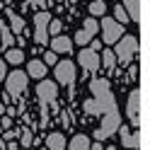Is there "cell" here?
<instances>
[{
  "label": "cell",
  "mask_w": 150,
  "mask_h": 150,
  "mask_svg": "<svg viewBox=\"0 0 150 150\" xmlns=\"http://www.w3.org/2000/svg\"><path fill=\"white\" fill-rule=\"evenodd\" d=\"M140 51V39L133 34H128V36H121V39L116 41L114 46V56H116V63L121 65H128V63H133L136 61V56Z\"/></svg>",
  "instance_id": "cell-1"
},
{
  "label": "cell",
  "mask_w": 150,
  "mask_h": 150,
  "mask_svg": "<svg viewBox=\"0 0 150 150\" xmlns=\"http://www.w3.org/2000/svg\"><path fill=\"white\" fill-rule=\"evenodd\" d=\"M116 109V99L111 92H104V95H97L92 99H85V114L87 116H104L107 111Z\"/></svg>",
  "instance_id": "cell-2"
},
{
  "label": "cell",
  "mask_w": 150,
  "mask_h": 150,
  "mask_svg": "<svg viewBox=\"0 0 150 150\" xmlns=\"http://www.w3.org/2000/svg\"><path fill=\"white\" fill-rule=\"evenodd\" d=\"M36 99H39V104H46L53 114H58V85H56L53 80H41L39 85H36Z\"/></svg>",
  "instance_id": "cell-3"
},
{
  "label": "cell",
  "mask_w": 150,
  "mask_h": 150,
  "mask_svg": "<svg viewBox=\"0 0 150 150\" xmlns=\"http://www.w3.org/2000/svg\"><path fill=\"white\" fill-rule=\"evenodd\" d=\"M53 73H56V85H63L68 87V95L73 97L75 95V80H78V75H75V63L73 61H58L53 65Z\"/></svg>",
  "instance_id": "cell-4"
},
{
  "label": "cell",
  "mask_w": 150,
  "mask_h": 150,
  "mask_svg": "<svg viewBox=\"0 0 150 150\" xmlns=\"http://www.w3.org/2000/svg\"><path fill=\"white\" fill-rule=\"evenodd\" d=\"M27 85H29V75H27L24 70H20V68L12 70L10 75H5V92L12 99L22 97L24 92H27Z\"/></svg>",
  "instance_id": "cell-5"
},
{
  "label": "cell",
  "mask_w": 150,
  "mask_h": 150,
  "mask_svg": "<svg viewBox=\"0 0 150 150\" xmlns=\"http://www.w3.org/2000/svg\"><path fill=\"white\" fill-rule=\"evenodd\" d=\"M102 44H107V46H114L121 36H124V24H119L114 17H102Z\"/></svg>",
  "instance_id": "cell-6"
},
{
  "label": "cell",
  "mask_w": 150,
  "mask_h": 150,
  "mask_svg": "<svg viewBox=\"0 0 150 150\" xmlns=\"http://www.w3.org/2000/svg\"><path fill=\"white\" fill-rule=\"evenodd\" d=\"M121 126V114H119V109L114 111H107L104 119H102V126L95 131V140H104V138H111L119 131Z\"/></svg>",
  "instance_id": "cell-7"
},
{
  "label": "cell",
  "mask_w": 150,
  "mask_h": 150,
  "mask_svg": "<svg viewBox=\"0 0 150 150\" xmlns=\"http://www.w3.org/2000/svg\"><path fill=\"white\" fill-rule=\"evenodd\" d=\"M49 22H51V12L39 10L34 15V41H36V46L49 44Z\"/></svg>",
  "instance_id": "cell-8"
},
{
  "label": "cell",
  "mask_w": 150,
  "mask_h": 150,
  "mask_svg": "<svg viewBox=\"0 0 150 150\" xmlns=\"http://www.w3.org/2000/svg\"><path fill=\"white\" fill-rule=\"evenodd\" d=\"M140 97H143L140 87H133L128 95V102H126V119L131 121L133 128H140Z\"/></svg>",
  "instance_id": "cell-9"
},
{
  "label": "cell",
  "mask_w": 150,
  "mask_h": 150,
  "mask_svg": "<svg viewBox=\"0 0 150 150\" xmlns=\"http://www.w3.org/2000/svg\"><path fill=\"white\" fill-rule=\"evenodd\" d=\"M97 29H99V22L95 20V17H87V20L82 22V29L75 32V44H78V46L90 44V41L97 36Z\"/></svg>",
  "instance_id": "cell-10"
},
{
  "label": "cell",
  "mask_w": 150,
  "mask_h": 150,
  "mask_svg": "<svg viewBox=\"0 0 150 150\" xmlns=\"http://www.w3.org/2000/svg\"><path fill=\"white\" fill-rule=\"evenodd\" d=\"M116 133H119V138H121V145H124L126 150H140L143 140H140V131H138V128H136V131H131L128 126H124V124H121Z\"/></svg>",
  "instance_id": "cell-11"
},
{
  "label": "cell",
  "mask_w": 150,
  "mask_h": 150,
  "mask_svg": "<svg viewBox=\"0 0 150 150\" xmlns=\"http://www.w3.org/2000/svg\"><path fill=\"white\" fill-rule=\"evenodd\" d=\"M78 63H80V68L85 73H97L102 68V65H99V53L92 51V49H82L78 53Z\"/></svg>",
  "instance_id": "cell-12"
},
{
  "label": "cell",
  "mask_w": 150,
  "mask_h": 150,
  "mask_svg": "<svg viewBox=\"0 0 150 150\" xmlns=\"http://www.w3.org/2000/svg\"><path fill=\"white\" fill-rule=\"evenodd\" d=\"M49 44H51V51L53 53H70L73 51V39H70V36H63V34H56Z\"/></svg>",
  "instance_id": "cell-13"
},
{
  "label": "cell",
  "mask_w": 150,
  "mask_h": 150,
  "mask_svg": "<svg viewBox=\"0 0 150 150\" xmlns=\"http://www.w3.org/2000/svg\"><path fill=\"white\" fill-rule=\"evenodd\" d=\"M46 65L41 58H34V61H27V75L29 78H34V80H44L46 78Z\"/></svg>",
  "instance_id": "cell-14"
},
{
  "label": "cell",
  "mask_w": 150,
  "mask_h": 150,
  "mask_svg": "<svg viewBox=\"0 0 150 150\" xmlns=\"http://www.w3.org/2000/svg\"><path fill=\"white\" fill-rule=\"evenodd\" d=\"M128 15V22H140L143 20V15H140V0H124V5H121Z\"/></svg>",
  "instance_id": "cell-15"
},
{
  "label": "cell",
  "mask_w": 150,
  "mask_h": 150,
  "mask_svg": "<svg viewBox=\"0 0 150 150\" xmlns=\"http://www.w3.org/2000/svg\"><path fill=\"white\" fill-rule=\"evenodd\" d=\"M65 145H68V140H65V136L61 131L46 136V150H65Z\"/></svg>",
  "instance_id": "cell-16"
},
{
  "label": "cell",
  "mask_w": 150,
  "mask_h": 150,
  "mask_svg": "<svg viewBox=\"0 0 150 150\" xmlns=\"http://www.w3.org/2000/svg\"><path fill=\"white\" fill-rule=\"evenodd\" d=\"M65 148H68V150H90V136L75 133V138H70V143Z\"/></svg>",
  "instance_id": "cell-17"
},
{
  "label": "cell",
  "mask_w": 150,
  "mask_h": 150,
  "mask_svg": "<svg viewBox=\"0 0 150 150\" xmlns=\"http://www.w3.org/2000/svg\"><path fill=\"white\" fill-rule=\"evenodd\" d=\"M90 92H92V97L104 95V92H111V90H109V80H107V78H95V80H90Z\"/></svg>",
  "instance_id": "cell-18"
},
{
  "label": "cell",
  "mask_w": 150,
  "mask_h": 150,
  "mask_svg": "<svg viewBox=\"0 0 150 150\" xmlns=\"http://www.w3.org/2000/svg\"><path fill=\"white\" fill-rule=\"evenodd\" d=\"M7 20H10V32L17 36V34H22L24 29H27V24H24V20L20 15H15L12 10H7Z\"/></svg>",
  "instance_id": "cell-19"
},
{
  "label": "cell",
  "mask_w": 150,
  "mask_h": 150,
  "mask_svg": "<svg viewBox=\"0 0 150 150\" xmlns=\"http://www.w3.org/2000/svg\"><path fill=\"white\" fill-rule=\"evenodd\" d=\"M3 61L17 68V65H20V63H24L27 58H24V51H22V49H7V51H5V58H3Z\"/></svg>",
  "instance_id": "cell-20"
},
{
  "label": "cell",
  "mask_w": 150,
  "mask_h": 150,
  "mask_svg": "<svg viewBox=\"0 0 150 150\" xmlns=\"http://www.w3.org/2000/svg\"><path fill=\"white\" fill-rule=\"evenodd\" d=\"M32 145H34V131H32V126H20V148L27 150Z\"/></svg>",
  "instance_id": "cell-21"
},
{
  "label": "cell",
  "mask_w": 150,
  "mask_h": 150,
  "mask_svg": "<svg viewBox=\"0 0 150 150\" xmlns=\"http://www.w3.org/2000/svg\"><path fill=\"white\" fill-rule=\"evenodd\" d=\"M0 44H3V49H12V44H15V34L7 29V24L5 22H0Z\"/></svg>",
  "instance_id": "cell-22"
},
{
  "label": "cell",
  "mask_w": 150,
  "mask_h": 150,
  "mask_svg": "<svg viewBox=\"0 0 150 150\" xmlns=\"http://www.w3.org/2000/svg\"><path fill=\"white\" fill-rule=\"evenodd\" d=\"M99 65H104L107 70H114V65H116V56H114V51L111 49H104L99 53Z\"/></svg>",
  "instance_id": "cell-23"
},
{
  "label": "cell",
  "mask_w": 150,
  "mask_h": 150,
  "mask_svg": "<svg viewBox=\"0 0 150 150\" xmlns=\"http://www.w3.org/2000/svg\"><path fill=\"white\" fill-rule=\"evenodd\" d=\"M90 15L92 17H104L107 15V3H104V0H95V3H90Z\"/></svg>",
  "instance_id": "cell-24"
},
{
  "label": "cell",
  "mask_w": 150,
  "mask_h": 150,
  "mask_svg": "<svg viewBox=\"0 0 150 150\" xmlns=\"http://www.w3.org/2000/svg\"><path fill=\"white\" fill-rule=\"evenodd\" d=\"M114 20L119 24H128V15H126V10L121 5H114Z\"/></svg>",
  "instance_id": "cell-25"
},
{
  "label": "cell",
  "mask_w": 150,
  "mask_h": 150,
  "mask_svg": "<svg viewBox=\"0 0 150 150\" xmlns=\"http://www.w3.org/2000/svg\"><path fill=\"white\" fill-rule=\"evenodd\" d=\"M53 3H65V0H27V5H32L34 10H36V7H49Z\"/></svg>",
  "instance_id": "cell-26"
},
{
  "label": "cell",
  "mask_w": 150,
  "mask_h": 150,
  "mask_svg": "<svg viewBox=\"0 0 150 150\" xmlns=\"http://www.w3.org/2000/svg\"><path fill=\"white\" fill-rule=\"evenodd\" d=\"M61 29H63V22H61V20H53V17H51V22H49V36L61 34Z\"/></svg>",
  "instance_id": "cell-27"
},
{
  "label": "cell",
  "mask_w": 150,
  "mask_h": 150,
  "mask_svg": "<svg viewBox=\"0 0 150 150\" xmlns=\"http://www.w3.org/2000/svg\"><path fill=\"white\" fill-rule=\"evenodd\" d=\"M17 138H20V128H7V131H3V140H5V143H7V140H17Z\"/></svg>",
  "instance_id": "cell-28"
},
{
  "label": "cell",
  "mask_w": 150,
  "mask_h": 150,
  "mask_svg": "<svg viewBox=\"0 0 150 150\" xmlns=\"http://www.w3.org/2000/svg\"><path fill=\"white\" fill-rule=\"evenodd\" d=\"M56 56H58V53H53V51L49 49V51L44 53V58H41V61H44L46 65H56V61H58V58H56Z\"/></svg>",
  "instance_id": "cell-29"
},
{
  "label": "cell",
  "mask_w": 150,
  "mask_h": 150,
  "mask_svg": "<svg viewBox=\"0 0 150 150\" xmlns=\"http://www.w3.org/2000/svg\"><path fill=\"white\" fill-rule=\"evenodd\" d=\"M126 68H128V80H131V82L138 80V65H136V61H133V63H128Z\"/></svg>",
  "instance_id": "cell-30"
},
{
  "label": "cell",
  "mask_w": 150,
  "mask_h": 150,
  "mask_svg": "<svg viewBox=\"0 0 150 150\" xmlns=\"http://www.w3.org/2000/svg\"><path fill=\"white\" fill-rule=\"evenodd\" d=\"M7 128H12V116L3 114L0 116V131H7Z\"/></svg>",
  "instance_id": "cell-31"
},
{
  "label": "cell",
  "mask_w": 150,
  "mask_h": 150,
  "mask_svg": "<svg viewBox=\"0 0 150 150\" xmlns=\"http://www.w3.org/2000/svg\"><path fill=\"white\" fill-rule=\"evenodd\" d=\"M5 75H7V63H5L3 58H0V82L5 80Z\"/></svg>",
  "instance_id": "cell-32"
},
{
  "label": "cell",
  "mask_w": 150,
  "mask_h": 150,
  "mask_svg": "<svg viewBox=\"0 0 150 150\" xmlns=\"http://www.w3.org/2000/svg\"><path fill=\"white\" fill-rule=\"evenodd\" d=\"M5 150H22V148H20L17 140H7V143H5Z\"/></svg>",
  "instance_id": "cell-33"
},
{
  "label": "cell",
  "mask_w": 150,
  "mask_h": 150,
  "mask_svg": "<svg viewBox=\"0 0 150 150\" xmlns=\"http://www.w3.org/2000/svg\"><path fill=\"white\" fill-rule=\"evenodd\" d=\"M61 124L63 126H70V114H68V111H61Z\"/></svg>",
  "instance_id": "cell-34"
},
{
  "label": "cell",
  "mask_w": 150,
  "mask_h": 150,
  "mask_svg": "<svg viewBox=\"0 0 150 150\" xmlns=\"http://www.w3.org/2000/svg\"><path fill=\"white\" fill-rule=\"evenodd\" d=\"M90 49L99 53V51H102V41H97V39H92V41H90Z\"/></svg>",
  "instance_id": "cell-35"
},
{
  "label": "cell",
  "mask_w": 150,
  "mask_h": 150,
  "mask_svg": "<svg viewBox=\"0 0 150 150\" xmlns=\"http://www.w3.org/2000/svg\"><path fill=\"white\" fill-rule=\"evenodd\" d=\"M90 150H104V145H102L99 140H95V143H90Z\"/></svg>",
  "instance_id": "cell-36"
},
{
  "label": "cell",
  "mask_w": 150,
  "mask_h": 150,
  "mask_svg": "<svg viewBox=\"0 0 150 150\" xmlns=\"http://www.w3.org/2000/svg\"><path fill=\"white\" fill-rule=\"evenodd\" d=\"M0 150H5V140L3 138H0Z\"/></svg>",
  "instance_id": "cell-37"
},
{
  "label": "cell",
  "mask_w": 150,
  "mask_h": 150,
  "mask_svg": "<svg viewBox=\"0 0 150 150\" xmlns=\"http://www.w3.org/2000/svg\"><path fill=\"white\" fill-rule=\"evenodd\" d=\"M104 150H119V148H114V145H107V148H104Z\"/></svg>",
  "instance_id": "cell-38"
},
{
  "label": "cell",
  "mask_w": 150,
  "mask_h": 150,
  "mask_svg": "<svg viewBox=\"0 0 150 150\" xmlns=\"http://www.w3.org/2000/svg\"><path fill=\"white\" fill-rule=\"evenodd\" d=\"M3 3H12V0H3Z\"/></svg>",
  "instance_id": "cell-39"
},
{
  "label": "cell",
  "mask_w": 150,
  "mask_h": 150,
  "mask_svg": "<svg viewBox=\"0 0 150 150\" xmlns=\"http://www.w3.org/2000/svg\"><path fill=\"white\" fill-rule=\"evenodd\" d=\"M70 3H75V0H70Z\"/></svg>",
  "instance_id": "cell-40"
}]
</instances>
